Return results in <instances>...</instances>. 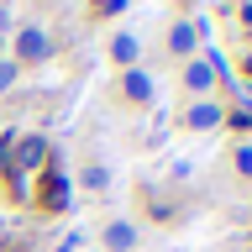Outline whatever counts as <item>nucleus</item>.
<instances>
[{
  "mask_svg": "<svg viewBox=\"0 0 252 252\" xmlns=\"http://www.w3.org/2000/svg\"><path fill=\"white\" fill-rule=\"evenodd\" d=\"M68 200H74V194H68V179L58 173V163H47V173H42V194H37V205H42V210H68Z\"/></svg>",
  "mask_w": 252,
  "mask_h": 252,
  "instance_id": "1",
  "label": "nucleus"
},
{
  "mask_svg": "<svg viewBox=\"0 0 252 252\" xmlns=\"http://www.w3.org/2000/svg\"><path fill=\"white\" fill-rule=\"evenodd\" d=\"M53 47H47V32L42 27H21V37H16V58L21 63H42Z\"/></svg>",
  "mask_w": 252,
  "mask_h": 252,
  "instance_id": "2",
  "label": "nucleus"
},
{
  "mask_svg": "<svg viewBox=\"0 0 252 252\" xmlns=\"http://www.w3.org/2000/svg\"><path fill=\"white\" fill-rule=\"evenodd\" d=\"M21 168H47V137H21L16 142V173Z\"/></svg>",
  "mask_w": 252,
  "mask_h": 252,
  "instance_id": "3",
  "label": "nucleus"
},
{
  "mask_svg": "<svg viewBox=\"0 0 252 252\" xmlns=\"http://www.w3.org/2000/svg\"><path fill=\"white\" fill-rule=\"evenodd\" d=\"M105 247L110 252H131V247H137V226H126V220L105 226Z\"/></svg>",
  "mask_w": 252,
  "mask_h": 252,
  "instance_id": "4",
  "label": "nucleus"
},
{
  "mask_svg": "<svg viewBox=\"0 0 252 252\" xmlns=\"http://www.w3.org/2000/svg\"><path fill=\"white\" fill-rule=\"evenodd\" d=\"M121 90L131 94L137 105H147V100H153V79L142 74V68H126V84H121Z\"/></svg>",
  "mask_w": 252,
  "mask_h": 252,
  "instance_id": "5",
  "label": "nucleus"
},
{
  "mask_svg": "<svg viewBox=\"0 0 252 252\" xmlns=\"http://www.w3.org/2000/svg\"><path fill=\"white\" fill-rule=\"evenodd\" d=\"M194 37H200V27H194V21H173V27H168V47H173V53H189V47H194Z\"/></svg>",
  "mask_w": 252,
  "mask_h": 252,
  "instance_id": "6",
  "label": "nucleus"
},
{
  "mask_svg": "<svg viewBox=\"0 0 252 252\" xmlns=\"http://www.w3.org/2000/svg\"><path fill=\"white\" fill-rule=\"evenodd\" d=\"M210 79H216L210 63H189V68H184V84H189V90H210Z\"/></svg>",
  "mask_w": 252,
  "mask_h": 252,
  "instance_id": "7",
  "label": "nucleus"
},
{
  "mask_svg": "<svg viewBox=\"0 0 252 252\" xmlns=\"http://www.w3.org/2000/svg\"><path fill=\"white\" fill-rule=\"evenodd\" d=\"M216 121H220L216 105H194V110H189V126H200V131H205V126H216Z\"/></svg>",
  "mask_w": 252,
  "mask_h": 252,
  "instance_id": "8",
  "label": "nucleus"
},
{
  "mask_svg": "<svg viewBox=\"0 0 252 252\" xmlns=\"http://www.w3.org/2000/svg\"><path fill=\"white\" fill-rule=\"evenodd\" d=\"M110 53H116V63H131V58H137V37H116Z\"/></svg>",
  "mask_w": 252,
  "mask_h": 252,
  "instance_id": "9",
  "label": "nucleus"
},
{
  "mask_svg": "<svg viewBox=\"0 0 252 252\" xmlns=\"http://www.w3.org/2000/svg\"><path fill=\"white\" fill-rule=\"evenodd\" d=\"M84 184H90V189H105V184H110V173H105V168H94V163H90V173H84Z\"/></svg>",
  "mask_w": 252,
  "mask_h": 252,
  "instance_id": "10",
  "label": "nucleus"
},
{
  "mask_svg": "<svg viewBox=\"0 0 252 252\" xmlns=\"http://www.w3.org/2000/svg\"><path fill=\"white\" fill-rule=\"evenodd\" d=\"M236 168H242V173H252V147H236Z\"/></svg>",
  "mask_w": 252,
  "mask_h": 252,
  "instance_id": "11",
  "label": "nucleus"
},
{
  "mask_svg": "<svg viewBox=\"0 0 252 252\" xmlns=\"http://www.w3.org/2000/svg\"><path fill=\"white\" fill-rule=\"evenodd\" d=\"M11 79H16V63H0V90H11Z\"/></svg>",
  "mask_w": 252,
  "mask_h": 252,
  "instance_id": "12",
  "label": "nucleus"
},
{
  "mask_svg": "<svg viewBox=\"0 0 252 252\" xmlns=\"http://www.w3.org/2000/svg\"><path fill=\"white\" fill-rule=\"evenodd\" d=\"M247 21H252V5H247Z\"/></svg>",
  "mask_w": 252,
  "mask_h": 252,
  "instance_id": "13",
  "label": "nucleus"
},
{
  "mask_svg": "<svg viewBox=\"0 0 252 252\" xmlns=\"http://www.w3.org/2000/svg\"><path fill=\"white\" fill-rule=\"evenodd\" d=\"M0 21H5V16H0Z\"/></svg>",
  "mask_w": 252,
  "mask_h": 252,
  "instance_id": "14",
  "label": "nucleus"
}]
</instances>
